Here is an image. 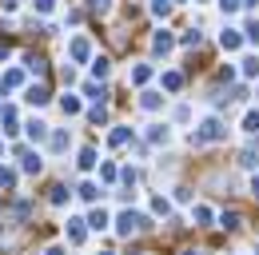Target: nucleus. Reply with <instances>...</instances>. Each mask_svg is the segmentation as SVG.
<instances>
[{
  "mask_svg": "<svg viewBox=\"0 0 259 255\" xmlns=\"http://www.w3.org/2000/svg\"><path fill=\"white\" fill-rule=\"evenodd\" d=\"M224 136H227V128L220 124L215 116H211V120H203V128L195 132L192 140H195V144H215V140H224Z\"/></svg>",
  "mask_w": 259,
  "mask_h": 255,
  "instance_id": "obj_1",
  "label": "nucleus"
},
{
  "mask_svg": "<svg viewBox=\"0 0 259 255\" xmlns=\"http://www.w3.org/2000/svg\"><path fill=\"white\" fill-rule=\"evenodd\" d=\"M144 227H148V216H140V211H124V216H120V235L144 231Z\"/></svg>",
  "mask_w": 259,
  "mask_h": 255,
  "instance_id": "obj_2",
  "label": "nucleus"
},
{
  "mask_svg": "<svg viewBox=\"0 0 259 255\" xmlns=\"http://www.w3.org/2000/svg\"><path fill=\"white\" fill-rule=\"evenodd\" d=\"M68 52H72V60H76V64H84L88 56H92V44H88L84 36H76V40L68 44Z\"/></svg>",
  "mask_w": 259,
  "mask_h": 255,
  "instance_id": "obj_3",
  "label": "nucleus"
},
{
  "mask_svg": "<svg viewBox=\"0 0 259 255\" xmlns=\"http://www.w3.org/2000/svg\"><path fill=\"white\" fill-rule=\"evenodd\" d=\"M192 220H199V227H207V223L215 220V211H211L207 203H195V207H192Z\"/></svg>",
  "mask_w": 259,
  "mask_h": 255,
  "instance_id": "obj_4",
  "label": "nucleus"
},
{
  "mask_svg": "<svg viewBox=\"0 0 259 255\" xmlns=\"http://www.w3.org/2000/svg\"><path fill=\"white\" fill-rule=\"evenodd\" d=\"M220 44H224V52H235V48H239L243 40H239V32H235V28H227L224 36H220Z\"/></svg>",
  "mask_w": 259,
  "mask_h": 255,
  "instance_id": "obj_5",
  "label": "nucleus"
},
{
  "mask_svg": "<svg viewBox=\"0 0 259 255\" xmlns=\"http://www.w3.org/2000/svg\"><path fill=\"white\" fill-rule=\"evenodd\" d=\"M148 80H152V68L148 64H136L132 68V84H148Z\"/></svg>",
  "mask_w": 259,
  "mask_h": 255,
  "instance_id": "obj_6",
  "label": "nucleus"
},
{
  "mask_svg": "<svg viewBox=\"0 0 259 255\" xmlns=\"http://www.w3.org/2000/svg\"><path fill=\"white\" fill-rule=\"evenodd\" d=\"M28 104H36V108H40V104H48V88L32 84V88H28Z\"/></svg>",
  "mask_w": 259,
  "mask_h": 255,
  "instance_id": "obj_7",
  "label": "nucleus"
},
{
  "mask_svg": "<svg viewBox=\"0 0 259 255\" xmlns=\"http://www.w3.org/2000/svg\"><path fill=\"white\" fill-rule=\"evenodd\" d=\"M180 84H184L180 72H163V88H167V92H180Z\"/></svg>",
  "mask_w": 259,
  "mask_h": 255,
  "instance_id": "obj_8",
  "label": "nucleus"
},
{
  "mask_svg": "<svg viewBox=\"0 0 259 255\" xmlns=\"http://www.w3.org/2000/svg\"><path fill=\"white\" fill-rule=\"evenodd\" d=\"M243 132H247V136L259 132V112H247V116H243Z\"/></svg>",
  "mask_w": 259,
  "mask_h": 255,
  "instance_id": "obj_9",
  "label": "nucleus"
},
{
  "mask_svg": "<svg viewBox=\"0 0 259 255\" xmlns=\"http://www.w3.org/2000/svg\"><path fill=\"white\" fill-rule=\"evenodd\" d=\"M92 227H96V231H104V227H108V211H104V207H96V211H92Z\"/></svg>",
  "mask_w": 259,
  "mask_h": 255,
  "instance_id": "obj_10",
  "label": "nucleus"
},
{
  "mask_svg": "<svg viewBox=\"0 0 259 255\" xmlns=\"http://www.w3.org/2000/svg\"><path fill=\"white\" fill-rule=\"evenodd\" d=\"M68 239H72V243H80V239H84V227H80V220L68 223Z\"/></svg>",
  "mask_w": 259,
  "mask_h": 255,
  "instance_id": "obj_11",
  "label": "nucleus"
},
{
  "mask_svg": "<svg viewBox=\"0 0 259 255\" xmlns=\"http://www.w3.org/2000/svg\"><path fill=\"white\" fill-rule=\"evenodd\" d=\"M140 104H144V112H156V108H160V96H156V92H144Z\"/></svg>",
  "mask_w": 259,
  "mask_h": 255,
  "instance_id": "obj_12",
  "label": "nucleus"
},
{
  "mask_svg": "<svg viewBox=\"0 0 259 255\" xmlns=\"http://www.w3.org/2000/svg\"><path fill=\"white\" fill-rule=\"evenodd\" d=\"M152 211H156V216H167V211H171V203H167L163 195H156V199H152Z\"/></svg>",
  "mask_w": 259,
  "mask_h": 255,
  "instance_id": "obj_13",
  "label": "nucleus"
},
{
  "mask_svg": "<svg viewBox=\"0 0 259 255\" xmlns=\"http://www.w3.org/2000/svg\"><path fill=\"white\" fill-rule=\"evenodd\" d=\"M92 76H96V80H104V76H108V60H104V56H100V60H92Z\"/></svg>",
  "mask_w": 259,
  "mask_h": 255,
  "instance_id": "obj_14",
  "label": "nucleus"
},
{
  "mask_svg": "<svg viewBox=\"0 0 259 255\" xmlns=\"http://www.w3.org/2000/svg\"><path fill=\"white\" fill-rule=\"evenodd\" d=\"M24 172H40V156L36 152H24Z\"/></svg>",
  "mask_w": 259,
  "mask_h": 255,
  "instance_id": "obj_15",
  "label": "nucleus"
},
{
  "mask_svg": "<svg viewBox=\"0 0 259 255\" xmlns=\"http://www.w3.org/2000/svg\"><path fill=\"white\" fill-rule=\"evenodd\" d=\"M171 48V36L167 32H156V52H167Z\"/></svg>",
  "mask_w": 259,
  "mask_h": 255,
  "instance_id": "obj_16",
  "label": "nucleus"
},
{
  "mask_svg": "<svg viewBox=\"0 0 259 255\" xmlns=\"http://www.w3.org/2000/svg\"><path fill=\"white\" fill-rule=\"evenodd\" d=\"M243 76H259V60H255V56L243 60Z\"/></svg>",
  "mask_w": 259,
  "mask_h": 255,
  "instance_id": "obj_17",
  "label": "nucleus"
},
{
  "mask_svg": "<svg viewBox=\"0 0 259 255\" xmlns=\"http://www.w3.org/2000/svg\"><path fill=\"white\" fill-rule=\"evenodd\" d=\"M4 84H8V88H16V84H24V72H16V68H12V72L4 76Z\"/></svg>",
  "mask_w": 259,
  "mask_h": 255,
  "instance_id": "obj_18",
  "label": "nucleus"
},
{
  "mask_svg": "<svg viewBox=\"0 0 259 255\" xmlns=\"http://www.w3.org/2000/svg\"><path fill=\"white\" fill-rule=\"evenodd\" d=\"M16 184V172H8V167H0V188H12Z\"/></svg>",
  "mask_w": 259,
  "mask_h": 255,
  "instance_id": "obj_19",
  "label": "nucleus"
},
{
  "mask_svg": "<svg viewBox=\"0 0 259 255\" xmlns=\"http://www.w3.org/2000/svg\"><path fill=\"white\" fill-rule=\"evenodd\" d=\"M60 108H64V112H80V100H76V96H64Z\"/></svg>",
  "mask_w": 259,
  "mask_h": 255,
  "instance_id": "obj_20",
  "label": "nucleus"
},
{
  "mask_svg": "<svg viewBox=\"0 0 259 255\" xmlns=\"http://www.w3.org/2000/svg\"><path fill=\"white\" fill-rule=\"evenodd\" d=\"M92 163H96V152H92V148H84V152H80V167H92Z\"/></svg>",
  "mask_w": 259,
  "mask_h": 255,
  "instance_id": "obj_21",
  "label": "nucleus"
},
{
  "mask_svg": "<svg viewBox=\"0 0 259 255\" xmlns=\"http://www.w3.org/2000/svg\"><path fill=\"white\" fill-rule=\"evenodd\" d=\"M28 136H32V140H44V124H40V120H32V124H28Z\"/></svg>",
  "mask_w": 259,
  "mask_h": 255,
  "instance_id": "obj_22",
  "label": "nucleus"
},
{
  "mask_svg": "<svg viewBox=\"0 0 259 255\" xmlns=\"http://www.w3.org/2000/svg\"><path fill=\"white\" fill-rule=\"evenodd\" d=\"M52 148H56V152H64V148H68V136H64V132H56V136H52Z\"/></svg>",
  "mask_w": 259,
  "mask_h": 255,
  "instance_id": "obj_23",
  "label": "nucleus"
},
{
  "mask_svg": "<svg viewBox=\"0 0 259 255\" xmlns=\"http://www.w3.org/2000/svg\"><path fill=\"white\" fill-rule=\"evenodd\" d=\"M52 203H56V207H60V203H68V188H56V191H52Z\"/></svg>",
  "mask_w": 259,
  "mask_h": 255,
  "instance_id": "obj_24",
  "label": "nucleus"
},
{
  "mask_svg": "<svg viewBox=\"0 0 259 255\" xmlns=\"http://www.w3.org/2000/svg\"><path fill=\"white\" fill-rule=\"evenodd\" d=\"M220 223H224V227H239V211H227Z\"/></svg>",
  "mask_w": 259,
  "mask_h": 255,
  "instance_id": "obj_25",
  "label": "nucleus"
},
{
  "mask_svg": "<svg viewBox=\"0 0 259 255\" xmlns=\"http://www.w3.org/2000/svg\"><path fill=\"white\" fill-rule=\"evenodd\" d=\"M108 8H112V0H92V12H100V16H104Z\"/></svg>",
  "mask_w": 259,
  "mask_h": 255,
  "instance_id": "obj_26",
  "label": "nucleus"
},
{
  "mask_svg": "<svg viewBox=\"0 0 259 255\" xmlns=\"http://www.w3.org/2000/svg\"><path fill=\"white\" fill-rule=\"evenodd\" d=\"M239 4H243V0H220V8H224V12H239Z\"/></svg>",
  "mask_w": 259,
  "mask_h": 255,
  "instance_id": "obj_27",
  "label": "nucleus"
},
{
  "mask_svg": "<svg viewBox=\"0 0 259 255\" xmlns=\"http://www.w3.org/2000/svg\"><path fill=\"white\" fill-rule=\"evenodd\" d=\"M84 92L92 96V100H104V88H100V84H88V88H84Z\"/></svg>",
  "mask_w": 259,
  "mask_h": 255,
  "instance_id": "obj_28",
  "label": "nucleus"
},
{
  "mask_svg": "<svg viewBox=\"0 0 259 255\" xmlns=\"http://www.w3.org/2000/svg\"><path fill=\"white\" fill-rule=\"evenodd\" d=\"M152 12H156V16H167V0H156V4H152Z\"/></svg>",
  "mask_w": 259,
  "mask_h": 255,
  "instance_id": "obj_29",
  "label": "nucleus"
},
{
  "mask_svg": "<svg viewBox=\"0 0 259 255\" xmlns=\"http://www.w3.org/2000/svg\"><path fill=\"white\" fill-rule=\"evenodd\" d=\"M36 8L40 12H52V0H36Z\"/></svg>",
  "mask_w": 259,
  "mask_h": 255,
  "instance_id": "obj_30",
  "label": "nucleus"
},
{
  "mask_svg": "<svg viewBox=\"0 0 259 255\" xmlns=\"http://www.w3.org/2000/svg\"><path fill=\"white\" fill-rule=\"evenodd\" d=\"M251 195L259 199V176H251Z\"/></svg>",
  "mask_w": 259,
  "mask_h": 255,
  "instance_id": "obj_31",
  "label": "nucleus"
},
{
  "mask_svg": "<svg viewBox=\"0 0 259 255\" xmlns=\"http://www.w3.org/2000/svg\"><path fill=\"white\" fill-rule=\"evenodd\" d=\"M44 255H64V251H60V247H48V251H44Z\"/></svg>",
  "mask_w": 259,
  "mask_h": 255,
  "instance_id": "obj_32",
  "label": "nucleus"
},
{
  "mask_svg": "<svg viewBox=\"0 0 259 255\" xmlns=\"http://www.w3.org/2000/svg\"><path fill=\"white\" fill-rule=\"evenodd\" d=\"M184 255H195V251H184Z\"/></svg>",
  "mask_w": 259,
  "mask_h": 255,
  "instance_id": "obj_33",
  "label": "nucleus"
},
{
  "mask_svg": "<svg viewBox=\"0 0 259 255\" xmlns=\"http://www.w3.org/2000/svg\"><path fill=\"white\" fill-rule=\"evenodd\" d=\"M104 255H112V251H104Z\"/></svg>",
  "mask_w": 259,
  "mask_h": 255,
  "instance_id": "obj_34",
  "label": "nucleus"
}]
</instances>
